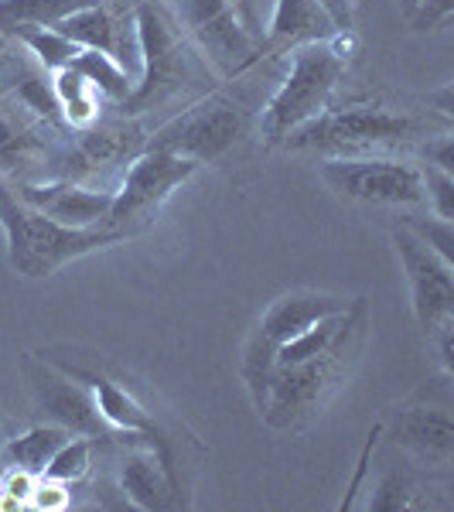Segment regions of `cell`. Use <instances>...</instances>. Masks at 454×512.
<instances>
[{"instance_id": "cell-1", "label": "cell", "mask_w": 454, "mask_h": 512, "mask_svg": "<svg viewBox=\"0 0 454 512\" xmlns=\"http://www.w3.org/2000/svg\"><path fill=\"white\" fill-rule=\"evenodd\" d=\"M451 130L448 117L420 110H396V106L356 99V103L328 106L311 123L284 137L287 151L325 154V158H359V154L400 151L417 147L427 137Z\"/></svg>"}, {"instance_id": "cell-2", "label": "cell", "mask_w": 454, "mask_h": 512, "mask_svg": "<svg viewBox=\"0 0 454 512\" xmlns=\"http://www.w3.org/2000/svg\"><path fill=\"white\" fill-rule=\"evenodd\" d=\"M369 335V301L356 297L345 318L342 332L325 352L311 355L304 362H291V366H274L267 379V396H263L260 420L274 431H294L304 420H311L325 407L345 379L356 369L362 349H366Z\"/></svg>"}, {"instance_id": "cell-3", "label": "cell", "mask_w": 454, "mask_h": 512, "mask_svg": "<svg viewBox=\"0 0 454 512\" xmlns=\"http://www.w3.org/2000/svg\"><path fill=\"white\" fill-rule=\"evenodd\" d=\"M0 229L7 239V260L21 277H48L69 260H79V256L127 239V233L113 226L76 229L41 216L14 195L11 181L4 175H0Z\"/></svg>"}, {"instance_id": "cell-4", "label": "cell", "mask_w": 454, "mask_h": 512, "mask_svg": "<svg viewBox=\"0 0 454 512\" xmlns=\"http://www.w3.org/2000/svg\"><path fill=\"white\" fill-rule=\"evenodd\" d=\"M345 65L349 59H342L328 38L291 48V69L260 117L263 140L270 147L284 144L287 134L325 113L332 106L338 79L345 76Z\"/></svg>"}, {"instance_id": "cell-5", "label": "cell", "mask_w": 454, "mask_h": 512, "mask_svg": "<svg viewBox=\"0 0 454 512\" xmlns=\"http://www.w3.org/2000/svg\"><path fill=\"white\" fill-rule=\"evenodd\" d=\"M356 297L345 294H328V291H291L280 294L277 301H270V308L263 311L257 328L246 338L243 362H239V373H243L246 390L253 396V407H263V396H267V379L274 369V352L284 342H291L301 332H308L318 321L342 315L352 308Z\"/></svg>"}, {"instance_id": "cell-6", "label": "cell", "mask_w": 454, "mask_h": 512, "mask_svg": "<svg viewBox=\"0 0 454 512\" xmlns=\"http://www.w3.org/2000/svg\"><path fill=\"white\" fill-rule=\"evenodd\" d=\"M134 38L140 52V82L123 106L130 113H140L154 99L175 93L188 72V59L175 14L158 0H140L134 7Z\"/></svg>"}, {"instance_id": "cell-7", "label": "cell", "mask_w": 454, "mask_h": 512, "mask_svg": "<svg viewBox=\"0 0 454 512\" xmlns=\"http://www.w3.org/2000/svg\"><path fill=\"white\" fill-rule=\"evenodd\" d=\"M321 181L359 205H393V209H417L424 205V181L414 161L383 158V154H359V158H325Z\"/></svg>"}, {"instance_id": "cell-8", "label": "cell", "mask_w": 454, "mask_h": 512, "mask_svg": "<svg viewBox=\"0 0 454 512\" xmlns=\"http://www.w3.org/2000/svg\"><path fill=\"white\" fill-rule=\"evenodd\" d=\"M246 130H250V110L233 99L212 96L161 127L151 140H144V147L171 151L198 164H216L246 137Z\"/></svg>"}, {"instance_id": "cell-9", "label": "cell", "mask_w": 454, "mask_h": 512, "mask_svg": "<svg viewBox=\"0 0 454 512\" xmlns=\"http://www.w3.org/2000/svg\"><path fill=\"white\" fill-rule=\"evenodd\" d=\"M168 11L175 14L188 38L198 45L205 62L222 79H233L263 55L260 41L243 28L236 11L226 0H168Z\"/></svg>"}, {"instance_id": "cell-10", "label": "cell", "mask_w": 454, "mask_h": 512, "mask_svg": "<svg viewBox=\"0 0 454 512\" xmlns=\"http://www.w3.org/2000/svg\"><path fill=\"white\" fill-rule=\"evenodd\" d=\"M198 168L202 164L192 158H178L171 151L144 147L137 158H130L127 175H123L117 195H113V209L106 216V226L130 236V226L134 222H151V216L168 202L171 192L185 185Z\"/></svg>"}, {"instance_id": "cell-11", "label": "cell", "mask_w": 454, "mask_h": 512, "mask_svg": "<svg viewBox=\"0 0 454 512\" xmlns=\"http://www.w3.org/2000/svg\"><path fill=\"white\" fill-rule=\"evenodd\" d=\"M390 243L410 284V308H414L420 335L431 342L441 325L454 321V263L441 260L431 246L420 243L403 222L390 229Z\"/></svg>"}, {"instance_id": "cell-12", "label": "cell", "mask_w": 454, "mask_h": 512, "mask_svg": "<svg viewBox=\"0 0 454 512\" xmlns=\"http://www.w3.org/2000/svg\"><path fill=\"white\" fill-rule=\"evenodd\" d=\"M21 376L31 393V403L45 414L48 424H59L69 434L96 437V441L113 437V431L103 424V417H99L93 393H89L79 379H72V376H65L62 369H55L45 355L24 352Z\"/></svg>"}, {"instance_id": "cell-13", "label": "cell", "mask_w": 454, "mask_h": 512, "mask_svg": "<svg viewBox=\"0 0 454 512\" xmlns=\"http://www.w3.org/2000/svg\"><path fill=\"white\" fill-rule=\"evenodd\" d=\"M390 441L403 448L417 465L448 472L454 461V417L448 403H407L383 420Z\"/></svg>"}, {"instance_id": "cell-14", "label": "cell", "mask_w": 454, "mask_h": 512, "mask_svg": "<svg viewBox=\"0 0 454 512\" xmlns=\"http://www.w3.org/2000/svg\"><path fill=\"white\" fill-rule=\"evenodd\" d=\"M11 188L28 209L76 229L106 226V216L113 209V195H117V188H89L82 181L69 178L45 181V185L41 181H18Z\"/></svg>"}, {"instance_id": "cell-15", "label": "cell", "mask_w": 454, "mask_h": 512, "mask_svg": "<svg viewBox=\"0 0 454 512\" xmlns=\"http://www.w3.org/2000/svg\"><path fill=\"white\" fill-rule=\"evenodd\" d=\"M144 151V134L134 123H89L82 127L76 140H72V151L65 154V175L69 181H82L86 175H96L99 168H113L123 164Z\"/></svg>"}, {"instance_id": "cell-16", "label": "cell", "mask_w": 454, "mask_h": 512, "mask_svg": "<svg viewBox=\"0 0 454 512\" xmlns=\"http://www.w3.org/2000/svg\"><path fill=\"white\" fill-rule=\"evenodd\" d=\"M120 492L144 512H164L178 506V485L164 472L161 458L151 448H137L120 465Z\"/></svg>"}, {"instance_id": "cell-17", "label": "cell", "mask_w": 454, "mask_h": 512, "mask_svg": "<svg viewBox=\"0 0 454 512\" xmlns=\"http://www.w3.org/2000/svg\"><path fill=\"white\" fill-rule=\"evenodd\" d=\"M332 21L321 14L315 0H277L270 24L263 31V52H277V48H297L308 41L332 38Z\"/></svg>"}, {"instance_id": "cell-18", "label": "cell", "mask_w": 454, "mask_h": 512, "mask_svg": "<svg viewBox=\"0 0 454 512\" xmlns=\"http://www.w3.org/2000/svg\"><path fill=\"white\" fill-rule=\"evenodd\" d=\"M55 31H62L69 41H76L79 48H93V52H106L120 62V31L117 18L106 11L103 4H89L72 11L69 18L55 24ZM123 65V62H120Z\"/></svg>"}, {"instance_id": "cell-19", "label": "cell", "mask_w": 454, "mask_h": 512, "mask_svg": "<svg viewBox=\"0 0 454 512\" xmlns=\"http://www.w3.org/2000/svg\"><path fill=\"white\" fill-rule=\"evenodd\" d=\"M99 0H0V35L11 38L21 28H55L79 7Z\"/></svg>"}, {"instance_id": "cell-20", "label": "cell", "mask_w": 454, "mask_h": 512, "mask_svg": "<svg viewBox=\"0 0 454 512\" xmlns=\"http://www.w3.org/2000/svg\"><path fill=\"white\" fill-rule=\"evenodd\" d=\"M52 89H55V99H59V110H62V123L72 130H82L89 123L99 120V96L96 86L89 82L86 76H79L76 69H62V72H52Z\"/></svg>"}, {"instance_id": "cell-21", "label": "cell", "mask_w": 454, "mask_h": 512, "mask_svg": "<svg viewBox=\"0 0 454 512\" xmlns=\"http://www.w3.org/2000/svg\"><path fill=\"white\" fill-rule=\"evenodd\" d=\"M69 437L72 434L59 424H38V427H31V431H24L21 437H14V441H7L0 458H4V465L28 468V472L41 475L48 461H52V454L59 451Z\"/></svg>"}, {"instance_id": "cell-22", "label": "cell", "mask_w": 454, "mask_h": 512, "mask_svg": "<svg viewBox=\"0 0 454 512\" xmlns=\"http://www.w3.org/2000/svg\"><path fill=\"white\" fill-rule=\"evenodd\" d=\"M72 69L93 82L96 93L103 99H110V103H127L130 93H134V86H137V82L130 79V72L123 69L113 55L93 52V48H82V52L76 55V62H72Z\"/></svg>"}, {"instance_id": "cell-23", "label": "cell", "mask_w": 454, "mask_h": 512, "mask_svg": "<svg viewBox=\"0 0 454 512\" xmlns=\"http://www.w3.org/2000/svg\"><path fill=\"white\" fill-rule=\"evenodd\" d=\"M11 41H18L24 52H28L45 72L69 69V65L76 62V55L82 52L76 41H69L55 28H21V31H14Z\"/></svg>"}, {"instance_id": "cell-24", "label": "cell", "mask_w": 454, "mask_h": 512, "mask_svg": "<svg viewBox=\"0 0 454 512\" xmlns=\"http://www.w3.org/2000/svg\"><path fill=\"white\" fill-rule=\"evenodd\" d=\"M96 437H69V441L62 444L59 451L52 454V461L45 465V478H55V482H65L72 489L76 482L89 475V468H93V451H96Z\"/></svg>"}, {"instance_id": "cell-25", "label": "cell", "mask_w": 454, "mask_h": 512, "mask_svg": "<svg viewBox=\"0 0 454 512\" xmlns=\"http://www.w3.org/2000/svg\"><path fill=\"white\" fill-rule=\"evenodd\" d=\"M417 482L410 478V472H386L379 478V485L369 495L366 509L369 512H407L417 506Z\"/></svg>"}, {"instance_id": "cell-26", "label": "cell", "mask_w": 454, "mask_h": 512, "mask_svg": "<svg viewBox=\"0 0 454 512\" xmlns=\"http://www.w3.org/2000/svg\"><path fill=\"white\" fill-rule=\"evenodd\" d=\"M400 222L420 239V243L431 246L441 260L454 263V222L451 219H437L431 212V216H403Z\"/></svg>"}, {"instance_id": "cell-27", "label": "cell", "mask_w": 454, "mask_h": 512, "mask_svg": "<svg viewBox=\"0 0 454 512\" xmlns=\"http://www.w3.org/2000/svg\"><path fill=\"white\" fill-rule=\"evenodd\" d=\"M417 168H420V181H424V205L437 219L454 222V175L437 171L431 164H417Z\"/></svg>"}, {"instance_id": "cell-28", "label": "cell", "mask_w": 454, "mask_h": 512, "mask_svg": "<svg viewBox=\"0 0 454 512\" xmlns=\"http://www.w3.org/2000/svg\"><path fill=\"white\" fill-rule=\"evenodd\" d=\"M38 478L41 475L28 472V468L7 465V472L0 475V509H28Z\"/></svg>"}, {"instance_id": "cell-29", "label": "cell", "mask_w": 454, "mask_h": 512, "mask_svg": "<svg viewBox=\"0 0 454 512\" xmlns=\"http://www.w3.org/2000/svg\"><path fill=\"white\" fill-rule=\"evenodd\" d=\"M454 18V0H417L407 11V21L414 31H441Z\"/></svg>"}, {"instance_id": "cell-30", "label": "cell", "mask_w": 454, "mask_h": 512, "mask_svg": "<svg viewBox=\"0 0 454 512\" xmlns=\"http://www.w3.org/2000/svg\"><path fill=\"white\" fill-rule=\"evenodd\" d=\"M72 506V492L65 482H55V478H38L35 492H31L28 509H41V512H62Z\"/></svg>"}, {"instance_id": "cell-31", "label": "cell", "mask_w": 454, "mask_h": 512, "mask_svg": "<svg viewBox=\"0 0 454 512\" xmlns=\"http://www.w3.org/2000/svg\"><path fill=\"white\" fill-rule=\"evenodd\" d=\"M417 154H420V161L431 164V168L454 175V134L451 130H441V134L427 137L424 144H417Z\"/></svg>"}, {"instance_id": "cell-32", "label": "cell", "mask_w": 454, "mask_h": 512, "mask_svg": "<svg viewBox=\"0 0 454 512\" xmlns=\"http://www.w3.org/2000/svg\"><path fill=\"white\" fill-rule=\"evenodd\" d=\"M315 4L332 21L338 35H352L356 31V0H315Z\"/></svg>"}, {"instance_id": "cell-33", "label": "cell", "mask_w": 454, "mask_h": 512, "mask_svg": "<svg viewBox=\"0 0 454 512\" xmlns=\"http://www.w3.org/2000/svg\"><path fill=\"white\" fill-rule=\"evenodd\" d=\"M229 7L236 11V18L243 21V28L250 31L253 38L260 41V48H263V24H260V7H257V0H226Z\"/></svg>"}, {"instance_id": "cell-34", "label": "cell", "mask_w": 454, "mask_h": 512, "mask_svg": "<svg viewBox=\"0 0 454 512\" xmlns=\"http://www.w3.org/2000/svg\"><path fill=\"white\" fill-rule=\"evenodd\" d=\"M7 45H11V38H7V35H0V55L7 52Z\"/></svg>"}, {"instance_id": "cell-35", "label": "cell", "mask_w": 454, "mask_h": 512, "mask_svg": "<svg viewBox=\"0 0 454 512\" xmlns=\"http://www.w3.org/2000/svg\"><path fill=\"white\" fill-rule=\"evenodd\" d=\"M0 454H4V424H0Z\"/></svg>"}]
</instances>
